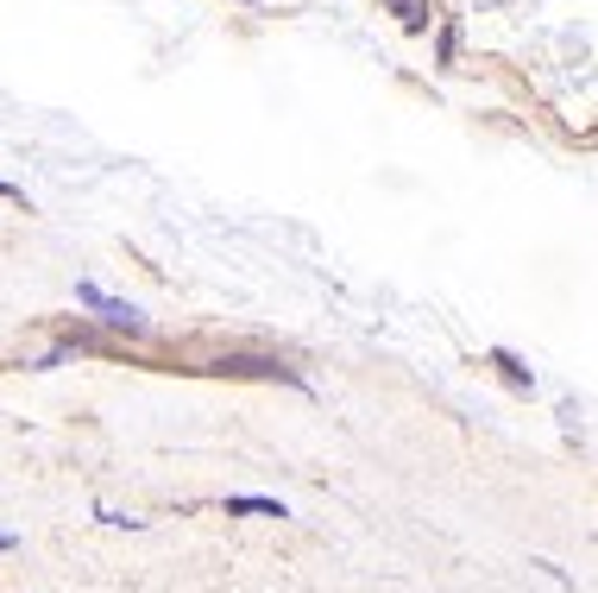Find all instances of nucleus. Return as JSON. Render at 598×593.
I'll return each mask as SVG.
<instances>
[{
	"label": "nucleus",
	"mask_w": 598,
	"mask_h": 593,
	"mask_svg": "<svg viewBox=\"0 0 598 593\" xmlns=\"http://www.w3.org/2000/svg\"><path fill=\"white\" fill-rule=\"evenodd\" d=\"M76 304H82V310H101L107 322H114V329H133V335L146 329V316L133 310V304H120V297H107L101 284H76Z\"/></svg>",
	"instance_id": "nucleus-1"
},
{
	"label": "nucleus",
	"mask_w": 598,
	"mask_h": 593,
	"mask_svg": "<svg viewBox=\"0 0 598 593\" xmlns=\"http://www.w3.org/2000/svg\"><path fill=\"white\" fill-rule=\"evenodd\" d=\"M227 512H258V517H290L277 499H227Z\"/></svg>",
	"instance_id": "nucleus-2"
},
{
	"label": "nucleus",
	"mask_w": 598,
	"mask_h": 593,
	"mask_svg": "<svg viewBox=\"0 0 598 593\" xmlns=\"http://www.w3.org/2000/svg\"><path fill=\"white\" fill-rule=\"evenodd\" d=\"M0 203H25V190H13V183H0Z\"/></svg>",
	"instance_id": "nucleus-3"
},
{
	"label": "nucleus",
	"mask_w": 598,
	"mask_h": 593,
	"mask_svg": "<svg viewBox=\"0 0 598 593\" xmlns=\"http://www.w3.org/2000/svg\"><path fill=\"white\" fill-rule=\"evenodd\" d=\"M0 549H13V537H0Z\"/></svg>",
	"instance_id": "nucleus-4"
}]
</instances>
